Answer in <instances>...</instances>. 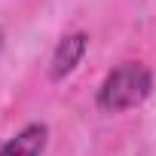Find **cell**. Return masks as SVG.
<instances>
[{"label": "cell", "instance_id": "6da1fadb", "mask_svg": "<svg viewBox=\"0 0 156 156\" xmlns=\"http://www.w3.org/2000/svg\"><path fill=\"white\" fill-rule=\"evenodd\" d=\"M153 92V73L141 61H122L116 64L98 86L95 104L104 113H122L138 104H144Z\"/></svg>", "mask_w": 156, "mask_h": 156}, {"label": "cell", "instance_id": "7a4b0ae2", "mask_svg": "<svg viewBox=\"0 0 156 156\" xmlns=\"http://www.w3.org/2000/svg\"><path fill=\"white\" fill-rule=\"evenodd\" d=\"M86 49H89V34H86V31H70V34H64V37L58 40L55 52H52L49 76H52L55 83L64 80V76H70V73L76 70V64L83 61Z\"/></svg>", "mask_w": 156, "mask_h": 156}, {"label": "cell", "instance_id": "3957f363", "mask_svg": "<svg viewBox=\"0 0 156 156\" xmlns=\"http://www.w3.org/2000/svg\"><path fill=\"white\" fill-rule=\"evenodd\" d=\"M46 144H49V129L43 122H28L0 147V156H43Z\"/></svg>", "mask_w": 156, "mask_h": 156}, {"label": "cell", "instance_id": "277c9868", "mask_svg": "<svg viewBox=\"0 0 156 156\" xmlns=\"http://www.w3.org/2000/svg\"><path fill=\"white\" fill-rule=\"evenodd\" d=\"M3 40H6V34H3V28H0V49H3Z\"/></svg>", "mask_w": 156, "mask_h": 156}]
</instances>
